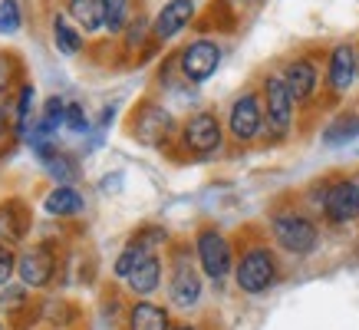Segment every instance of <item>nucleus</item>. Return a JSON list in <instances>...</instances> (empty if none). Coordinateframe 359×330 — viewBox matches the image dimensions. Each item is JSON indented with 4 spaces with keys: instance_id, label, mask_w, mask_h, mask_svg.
<instances>
[{
    "instance_id": "nucleus-28",
    "label": "nucleus",
    "mask_w": 359,
    "mask_h": 330,
    "mask_svg": "<svg viewBox=\"0 0 359 330\" xmlns=\"http://www.w3.org/2000/svg\"><path fill=\"white\" fill-rule=\"evenodd\" d=\"M23 301H27V297H23V287H7V291H4V297H0V304H4L7 310L23 308Z\"/></svg>"
},
{
    "instance_id": "nucleus-23",
    "label": "nucleus",
    "mask_w": 359,
    "mask_h": 330,
    "mask_svg": "<svg viewBox=\"0 0 359 330\" xmlns=\"http://www.w3.org/2000/svg\"><path fill=\"white\" fill-rule=\"evenodd\" d=\"M126 17H129V0H106V27L112 33L126 27Z\"/></svg>"
},
{
    "instance_id": "nucleus-31",
    "label": "nucleus",
    "mask_w": 359,
    "mask_h": 330,
    "mask_svg": "<svg viewBox=\"0 0 359 330\" xmlns=\"http://www.w3.org/2000/svg\"><path fill=\"white\" fill-rule=\"evenodd\" d=\"M175 330H195V327H188V324H185V327H175Z\"/></svg>"
},
{
    "instance_id": "nucleus-29",
    "label": "nucleus",
    "mask_w": 359,
    "mask_h": 330,
    "mask_svg": "<svg viewBox=\"0 0 359 330\" xmlns=\"http://www.w3.org/2000/svg\"><path fill=\"white\" fill-rule=\"evenodd\" d=\"M13 83V56H0V96Z\"/></svg>"
},
{
    "instance_id": "nucleus-13",
    "label": "nucleus",
    "mask_w": 359,
    "mask_h": 330,
    "mask_svg": "<svg viewBox=\"0 0 359 330\" xmlns=\"http://www.w3.org/2000/svg\"><path fill=\"white\" fill-rule=\"evenodd\" d=\"M283 83L294 93L297 103H306V99H313L320 77H316V66L310 60H290L287 70H283Z\"/></svg>"
},
{
    "instance_id": "nucleus-3",
    "label": "nucleus",
    "mask_w": 359,
    "mask_h": 330,
    "mask_svg": "<svg viewBox=\"0 0 359 330\" xmlns=\"http://www.w3.org/2000/svg\"><path fill=\"white\" fill-rule=\"evenodd\" d=\"M294 93L287 89L283 77H267L264 79V119L273 139H283L290 126H294Z\"/></svg>"
},
{
    "instance_id": "nucleus-1",
    "label": "nucleus",
    "mask_w": 359,
    "mask_h": 330,
    "mask_svg": "<svg viewBox=\"0 0 359 330\" xmlns=\"http://www.w3.org/2000/svg\"><path fill=\"white\" fill-rule=\"evenodd\" d=\"M271 231L273 242L280 244L287 254H313L316 244H320V228H316L313 218H306L304 211H277L271 218Z\"/></svg>"
},
{
    "instance_id": "nucleus-14",
    "label": "nucleus",
    "mask_w": 359,
    "mask_h": 330,
    "mask_svg": "<svg viewBox=\"0 0 359 330\" xmlns=\"http://www.w3.org/2000/svg\"><path fill=\"white\" fill-rule=\"evenodd\" d=\"M66 7L79 30L96 33L99 27H106V0H69Z\"/></svg>"
},
{
    "instance_id": "nucleus-24",
    "label": "nucleus",
    "mask_w": 359,
    "mask_h": 330,
    "mask_svg": "<svg viewBox=\"0 0 359 330\" xmlns=\"http://www.w3.org/2000/svg\"><path fill=\"white\" fill-rule=\"evenodd\" d=\"M30 103H33V86L27 83V86L20 89V99H17V136L27 132V122H30Z\"/></svg>"
},
{
    "instance_id": "nucleus-26",
    "label": "nucleus",
    "mask_w": 359,
    "mask_h": 330,
    "mask_svg": "<svg viewBox=\"0 0 359 330\" xmlns=\"http://www.w3.org/2000/svg\"><path fill=\"white\" fill-rule=\"evenodd\" d=\"M13 271H17V258H13V251L7 244H0V287H7Z\"/></svg>"
},
{
    "instance_id": "nucleus-22",
    "label": "nucleus",
    "mask_w": 359,
    "mask_h": 330,
    "mask_svg": "<svg viewBox=\"0 0 359 330\" xmlns=\"http://www.w3.org/2000/svg\"><path fill=\"white\" fill-rule=\"evenodd\" d=\"M20 23H23L20 4H17V0H4V4H0V33L11 37V33L20 30Z\"/></svg>"
},
{
    "instance_id": "nucleus-9",
    "label": "nucleus",
    "mask_w": 359,
    "mask_h": 330,
    "mask_svg": "<svg viewBox=\"0 0 359 330\" xmlns=\"http://www.w3.org/2000/svg\"><path fill=\"white\" fill-rule=\"evenodd\" d=\"M359 79V46L353 44H339L333 46V53H330V66H327V83L330 89L343 96L353 89V83Z\"/></svg>"
},
{
    "instance_id": "nucleus-8",
    "label": "nucleus",
    "mask_w": 359,
    "mask_h": 330,
    "mask_svg": "<svg viewBox=\"0 0 359 330\" xmlns=\"http://www.w3.org/2000/svg\"><path fill=\"white\" fill-rule=\"evenodd\" d=\"M178 63H182V73L191 83H205L208 77H215V70L221 63V46L215 40H195L182 50Z\"/></svg>"
},
{
    "instance_id": "nucleus-20",
    "label": "nucleus",
    "mask_w": 359,
    "mask_h": 330,
    "mask_svg": "<svg viewBox=\"0 0 359 330\" xmlns=\"http://www.w3.org/2000/svg\"><path fill=\"white\" fill-rule=\"evenodd\" d=\"M53 40H56V46H60L66 56H73V53L83 50V33H79L76 27H69L66 17H56L53 20Z\"/></svg>"
},
{
    "instance_id": "nucleus-32",
    "label": "nucleus",
    "mask_w": 359,
    "mask_h": 330,
    "mask_svg": "<svg viewBox=\"0 0 359 330\" xmlns=\"http://www.w3.org/2000/svg\"><path fill=\"white\" fill-rule=\"evenodd\" d=\"M0 330H4V327H0Z\"/></svg>"
},
{
    "instance_id": "nucleus-15",
    "label": "nucleus",
    "mask_w": 359,
    "mask_h": 330,
    "mask_svg": "<svg viewBox=\"0 0 359 330\" xmlns=\"http://www.w3.org/2000/svg\"><path fill=\"white\" fill-rule=\"evenodd\" d=\"M43 209L56 218H69V215H79L83 211V195H79L73 185H56L50 195H46Z\"/></svg>"
},
{
    "instance_id": "nucleus-2",
    "label": "nucleus",
    "mask_w": 359,
    "mask_h": 330,
    "mask_svg": "<svg viewBox=\"0 0 359 330\" xmlns=\"http://www.w3.org/2000/svg\"><path fill=\"white\" fill-rule=\"evenodd\" d=\"M277 258H273L271 248H250V251L241 254L238 268H234V281L244 294H264L271 291L273 281H277Z\"/></svg>"
},
{
    "instance_id": "nucleus-21",
    "label": "nucleus",
    "mask_w": 359,
    "mask_h": 330,
    "mask_svg": "<svg viewBox=\"0 0 359 330\" xmlns=\"http://www.w3.org/2000/svg\"><path fill=\"white\" fill-rule=\"evenodd\" d=\"M149 248H145V244H139V242H132L129 248H126V251L119 254V258H116V268H112V271H116V277H122V281H126V277L132 275V271H135V268H139L142 261H145V258H149Z\"/></svg>"
},
{
    "instance_id": "nucleus-30",
    "label": "nucleus",
    "mask_w": 359,
    "mask_h": 330,
    "mask_svg": "<svg viewBox=\"0 0 359 330\" xmlns=\"http://www.w3.org/2000/svg\"><path fill=\"white\" fill-rule=\"evenodd\" d=\"M4 132H7V112L0 110V139H4Z\"/></svg>"
},
{
    "instance_id": "nucleus-4",
    "label": "nucleus",
    "mask_w": 359,
    "mask_h": 330,
    "mask_svg": "<svg viewBox=\"0 0 359 330\" xmlns=\"http://www.w3.org/2000/svg\"><path fill=\"white\" fill-rule=\"evenodd\" d=\"M195 251H198V261H201V271H205L211 281H224V277L234 271L231 244L218 228H201L198 231Z\"/></svg>"
},
{
    "instance_id": "nucleus-16",
    "label": "nucleus",
    "mask_w": 359,
    "mask_h": 330,
    "mask_svg": "<svg viewBox=\"0 0 359 330\" xmlns=\"http://www.w3.org/2000/svg\"><path fill=\"white\" fill-rule=\"evenodd\" d=\"M23 231H27V211L20 209V202H4L0 205V244L20 242Z\"/></svg>"
},
{
    "instance_id": "nucleus-12",
    "label": "nucleus",
    "mask_w": 359,
    "mask_h": 330,
    "mask_svg": "<svg viewBox=\"0 0 359 330\" xmlns=\"http://www.w3.org/2000/svg\"><path fill=\"white\" fill-rule=\"evenodd\" d=\"M17 275L27 287H43L53 277V254L46 248H33V251L17 258Z\"/></svg>"
},
{
    "instance_id": "nucleus-11",
    "label": "nucleus",
    "mask_w": 359,
    "mask_h": 330,
    "mask_svg": "<svg viewBox=\"0 0 359 330\" xmlns=\"http://www.w3.org/2000/svg\"><path fill=\"white\" fill-rule=\"evenodd\" d=\"M191 17H195V4L191 0H168L152 23V37L155 40H172L191 23Z\"/></svg>"
},
{
    "instance_id": "nucleus-7",
    "label": "nucleus",
    "mask_w": 359,
    "mask_h": 330,
    "mask_svg": "<svg viewBox=\"0 0 359 330\" xmlns=\"http://www.w3.org/2000/svg\"><path fill=\"white\" fill-rule=\"evenodd\" d=\"M182 143L191 155H211L221 149V122L215 112H195L182 129Z\"/></svg>"
},
{
    "instance_id": "nucleus-18",
    "label": "nucleus",
    "mask_w": 359,
    "mask_h": 330,
    "mask_svg": "<svg viewBox=\"0 0 359 330\" xmlns=\"http://www.w3.org/2000/svg\"><path fill=\"white\" fill-rule=\"evenodd\" d=\"M129 330H168V314L158 304L139 301L129 314Z\"/></svg>"
},
{
    "instance_id": "nucleus-10",
    "label": "nucleus",
    "mask_w": 359,
    "mask_h": 330,
    "mask_svg": "<svg viewBox=\"0 0 359 330\" xmlns=\"http://www.w3.org/2000/svg\"><path fill=\"white\" fill-rule=\"evenodd\" d=\"M168 294H172V304L182 310H191L201 301V277H198L195 264L191 261H178L172 271V287H168Z\"/></svg>"
},
{
    "instance_id": "nucleus-6",
    "label": "nucleus",
    "mask_w": 359,
    "mask_h": 330,
    "mask_svg": "<svg viewBox=\"0 0 359 330\" xmlns=\"http://www.w3.org/2000/svg\"><path fill=\"white\" fill-rule=\"evenodd\" d=\"M323 215L333 225H349L359 218V178H337L333 185H327L323 195Z\"/></svg>"
},
{
    "instance_id": "nucleus-25",
    "label": "nucleus",
    "mask_w": 359,
    "mask_h": 330,
    "mask_svg": "<svg viewBox=\"0 0 359 330\" xmlns=\"http://www.w3.org/2000/svg\"><path fill=\"white\" fill-rule=\"evenodd\" d=\"M63 126L69 132H86V112H83V106H79V103H69V106H66Z\"/></svg>"
},
{
    "instance_id": "nucleus-27",
    "label": "nucleus",
    "mask_w": 359,
    "mask_h": 330,
    "mask_svg": "<svg viewBox=\"0 0 359 330\" xmlns=\"http://www.w3.org/2000/svg\"><path fill=\"white\" fill-rule=\"evenodd\" d=\"M145 30H149L145 17H135V20L129 23V37H126V44H129V46H142V44H145Z\"/></svg>"
},
{
    "instance_id": "nucleus-5",
    "label": "nucleus",
    "mask_w": 359,
    "mask_h": 330,
    "mask_svg": "<svg viewBox=\"0 0 359 330\" xmlns=\"http://www.w3.org/2000/svg\"><path fill=\"white\" fill-rule=\"evenodd\" d=\"M264 103L254 93H241L234 103H231L228 110V129L231 136L238 139V143H250V139H257L264 129Z\"/></svg>"
},
{
    "instance_id": "nucleus-19",
    "label": "nucleus",
    "mask_w": 359,
    "mask_h": 330,
    "mask_svg": "<svg viewBox=\"0 0 359 330\" xmlns=\"http://www.w3.org/2000/svg\"><path fill=\"white\" fill-rule=\"evenodd\" d=\"M359 136V112H339L333 116L327 129H323V143L327 145H343Z\"/></svg>"
},
{
    "instance_id": "nucleus-17",
    "label": "nucleus",
    "mask_w": 359,
    "mask_h": 330,
    "mask_svg": "<svg viewBox=\"0 0 359 330\" xmlns=\"http://www.w3.org/2000/svg\"><path fill=\"white\" fill-rule=\"evenodd\" d=\"M126 281H129L132 294H142V297L152 294L155 287L162 284V261H158L155 254H149V258H145V261H142L139 268H135V271L126 277Z\"/></svg>"
}]
</instances>
